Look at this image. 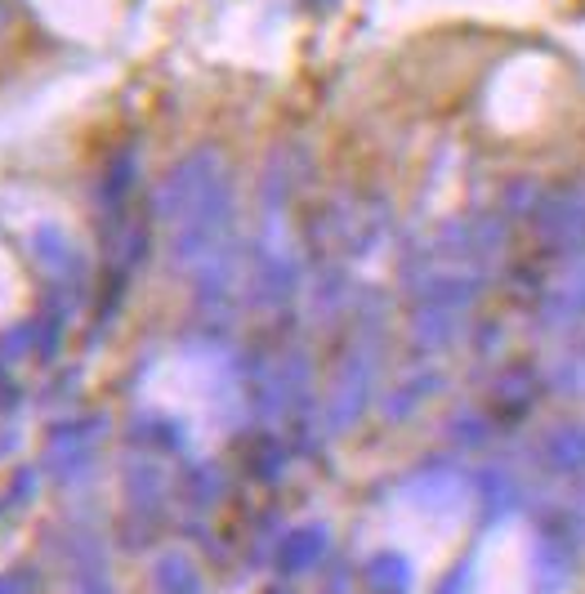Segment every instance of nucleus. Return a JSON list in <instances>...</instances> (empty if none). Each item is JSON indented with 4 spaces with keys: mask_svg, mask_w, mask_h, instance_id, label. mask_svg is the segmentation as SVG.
<instances>
[{
    "mask_svg": "<svg viewBox=\"0 0 585 594\" xmlns=\"http://www.w3.org/2000/svg\"><path fill=\"white\" fill-rule=\"evenodd\" d=\"M541 242L554 255H581L585 250V183H559L554 192H541L532 211Z\"/></svg>",
    "mask_w": 585,
    "mask_h": 594,
    "instance_id": "nucleus-1",
    "label": "nucleus"
},
{
    "mask_svg": "<svg viewBox=\"0 0 585 594\" xmlns=\"http://www.w3.org/2000/svg\"><path fill=\"white\" fill-rule=\"evenodd\" d=\"M585 317V264L576 273H567L550 295H545V309H541V322L550 332H563V326H576Z\"/></svg>",
    "mask_w": 585,
    "mask_h": 594,
    "instance_id": "nucleus-2",
    "label": "nucleus"
},
{
    "mask_svg": "<svg viewBox=\"0 0 585 594\" xmlns=\"http://www.w3.org/2000/svg\"><path fill=\"white\" fill-rule=\"evenodd\" d=\"M545 466L554 474H567V479L585 474V429L581 425H559L545 438Z\"/></svg>",
    "mask_w": 585,
    "mask_h": 594,
    "instance_id": "nucleus-3",
    "label": "nucleus"
},
{
    "mask_svg": "<svg viewBox=\"0 0 585 594\" xmlns=\"http://www.w3.org/2000/svg\"><path fill=\"white\" fill-rule=\"evenodd\" d=\"M581 483H585V474H581Z\"/></svg>",
    "mask_w": 585,
    "mask_h": 594,
    "instance_id": "nucleus-4",
    "label": "nucleus"
}]
</instances>
